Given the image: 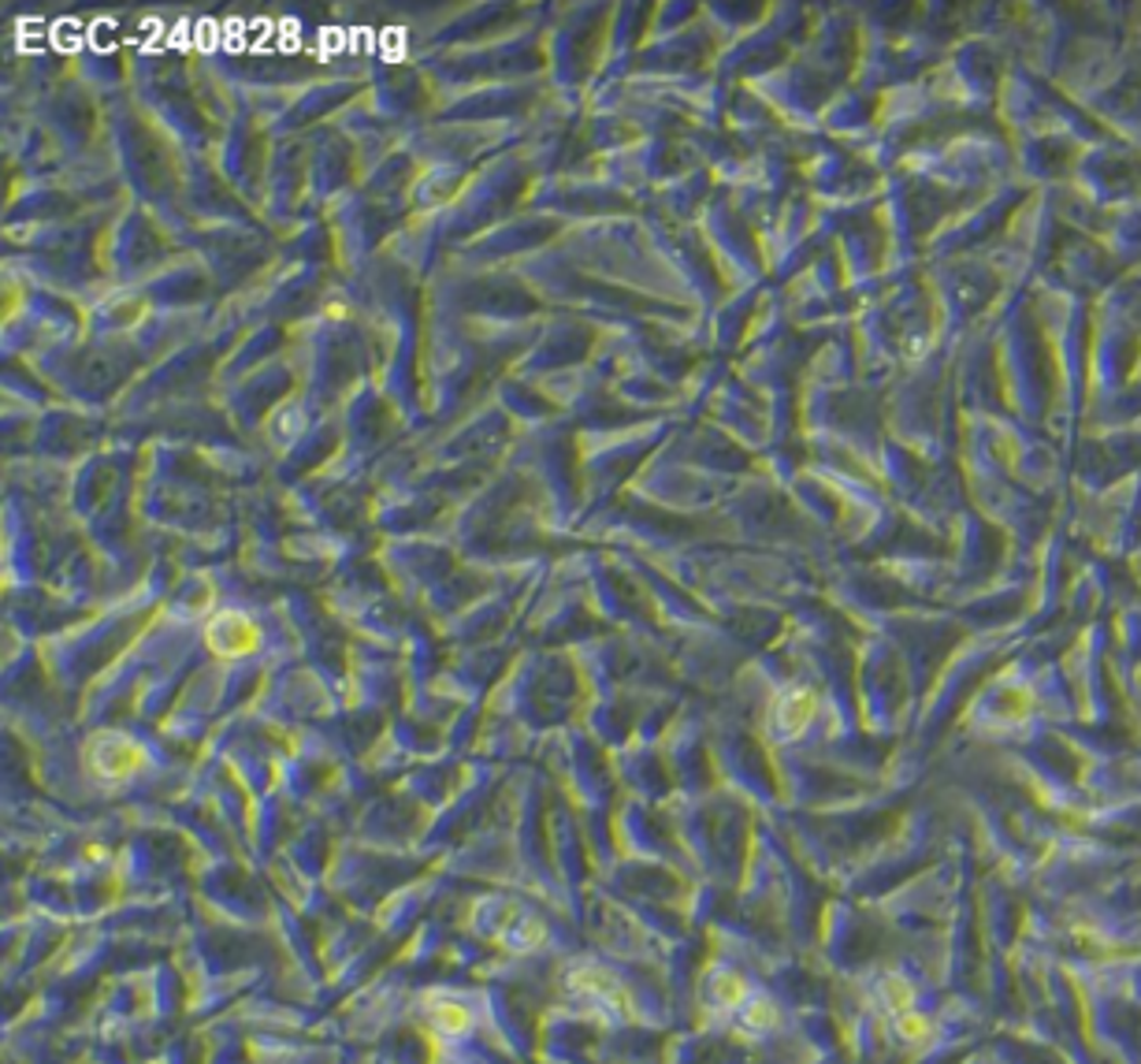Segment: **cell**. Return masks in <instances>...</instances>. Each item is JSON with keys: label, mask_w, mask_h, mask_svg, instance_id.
Wrapping results in <instances>:
<instances>
[{"label": "cell", "mask_w": 1141, "mask_h": 1064, "mask_svg": "<svg viewBox=\"0 0 1141 1064\" xmlns=\"http://www.w3.org/2000/svg\"><path fill=\"white\" fill-rule=\"evenodd\" d=\"M569 983H573V990H577L584 1001H595V1005H603V1009H610L614 1001H625L621 990H617L614 983H610V975H603V972H591V975L588 972H573Z\"/></svg>", "instance_id": "obj_1"}, {"label": "cell", "mask_w": 1141, "mask_h": 1064, "mask_svg": "<svg viewBox=\"0 0 1141 1064\" xmlns=\"http://www.w3.org/2000/svg\"><path fill=\"white\" fill-rule=\"evenodd\" d=\"M432 1019L443 1027V1031L458 1035L461 1027L469 1024V1013H465V1005H458V1001H443V1005H432Z\"/></svg>", "instance_id": "obj_2"}]
</instances>
